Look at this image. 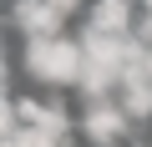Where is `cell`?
<instances>
[{
    "instance_id": "6da1fadb",
    "label": "cell",
    "mask_w": 152,
    "mask_h": 147,
    "mask_svg": "<svg viewBox=\"0 0 152 147\" xmlns=\"http://www.w3.org/2000/svg\"><path fill=\"white\" fill-rule=\"evenodd\" d=\"M26 66H31V76H41V81L71 86V81H81L86 51L71 46V41H61V36H51V41H31L26 46Z\"/></svg>"
},
{
    "instance_id": "7a4b0ae2",
    "label": "cell",
    "mask_w": 152,
    "mask_h": 147,
    "mask_svg": "<svg viewBox=\"0 0 152 147\" xmlns=\"http://www.w3.org/2000/svg\"><path fill=\"white\" fill-rule=\"evenodd\" d=\"M10 20H15L31 41H51V36H56V26H61V10L51 5V0H15Z\"/></svg>"
},
{
    "instance_id": "3957f363",
    "label": "cell",
    "mask_w": 152,
    "mask_h": 147,
    "mask_svg": "<svg viewBox=\"0 0 152 147\" xmlns=\"http://www.w3.org/2000/svg\"><path fill=\"white\" fill-rule=\"evenodd\" d=\"M127 112L122 107H112V102H91V112H86V137L91 142H102V147H112V142H122V132H127Z\"/></svg>"
},
{
    "instance_id": "277c9868",
    "label": "cell",
    "mask_w": 152,
    "mask_h": 147,
    "mask_svg": "<svg viewBox=\"0 0 152 147\" xmlns=\"http://www.w3.org/2000/svg\"><path fill=\"white\" fill-rule=\"evenodd\" d=\"M132 26V0H96L91 5V20H86V36H127Z\"/></svg>"
},
{
    "instance_id": "5b68a950",
    "label": "cell",
    "mask_w": 152,
    "mask_h": 147,
    "mask_svg": "<svg viewBox=\"0 0 152 147\" xmlns=\"http://www.w3.org/2000/svg\"><path fill=\"white\" fill-rule=\"evenodd\" d=\"M122 112L127 117H152V81H127V97H122Z\"/></svg>"
},
{
    "instance_id": "8992f818",
    "label": "cell",
    "mask_w": 152,
    "mask_h": 147,
    "mask_svg": "<svg viewBox=\"0 0 152 147\" xmlns=\"http://www.w3.org/2000/svg\"><path fill=\"white\" fill-rule=\"evenodd\" d=\"M20 147H61V137L56 132H41V127H26L20 132Z\"/></svg>"
},
{
    "instance_id": "52a82bcc",
    "label": "cell",
    "mask_w": 152,
    "mask_h": 147,
    "mask_svg": "<svg viewBox=\"0 0 152 147\" xmlns=\"http://www.w3.org/2000/svg\"><path fill=\"white\" fill-rule=\"evenodd\" d=\"M15 122H20V117H15V102H10V97H0V142L15 137Z\"/></svg>"
},
{
    "instance_id": "ba28073f",
    "label": "cell",
    "mask_w": 152,
    "mask_h": 147,
    "mask_svg": "<svg viewBox=\"0 0 152 147\" xmlns=\"http://www.w3.org/2000/svg\"><path fill=\"white\" fill-rule=\"evenodd\" d=\"M51 5H56V10H61V15H71V10H76V5H81V0H51Z\"/></svg>"
},
{
    "instance_id": "9c48e42d",
    "label": "cell",
    "mask_w": 152,
    "mask_h": 147,
    "mask_svg": "<svg viewBox=\"0 0 152 147\" xmlns=\"http://www.w3.org/2000/svg\"><path fill=\"white\" fill-rule=\"evenodd\" d=\"M0 147H20V132H15V137H5V142H0Z\"/></svg>"
},
{
    "instance_id": "30bf717a",
    "label": "cell",
    "mask_w": 152,
    "mask_h": 147,
    "mask_svg": "<svg viewBox=\"0 0 152 147\" xmlns=\"http://www.w3.org/2000/svg\"><path fill=\"white\" fill-rule=\"evenodd\" d=\"M0 81H5V56H0Z\"/></svg>"
}]
</instances>
